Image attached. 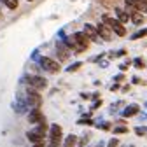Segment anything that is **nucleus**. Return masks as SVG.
Returning a JSON list of instances; mask_svg holds the SVG:
<instances>
[{"instance_id": "1", "label": "nucleus", "mask_w": 147, "mask_h": 147, "mask_svg": "<svg viewBox=\"0 0 147 147\" xmlns=\"http://www.w3.org/2000/svg\"><path fill=\"white\" fill-rule=\"evenodd\" d=\"M63 138V130L60 124H51L49 128V145L47 147H60Z\"/></svg>"}, {"instance_id": "2", "label": "nucleus", "mask_w": 147, "mask_h": 147, "mask_svg": "<svg viewBox=\"0 0 147 147\" xmlns=\"http://www.w3.org/2000/svg\"><path fill=\"white\" fill-rule=\"evenodd\" d=\"M103 23H107L110 28L114 30V33L116 35H119V37H124L126 35V28H124V25L119 21V20H114V18H110V16H103Z\"/></svg>"}, {"instance_id": "3", "label": "nucleus", "mask_w": 147, "mask_h": 147, "mask_svg": "<svg viewBox=\"0 0 147 147\" xmlns=\"http://www.w3.org/2000/svg\"><path fill=\"white\" fill-rule=\"evenodd\" d=\"M26 102H28V105H32L33 109H40V105H42V96H40V93L37 91L35 88H28V91H26Z\"/></svg>"}, {"instance_id": "4", "label": "nucleus", "mask_w": 147, "mask_h": 147, "mask_svg": "<svg viewBox=\"0 0 147 147\" xmlns=\"http://www.w3.org/2000/svg\"><path fill=\"white\" fill-rule=\"evenodd\" d=\"M39 63H40V67H42L44 70H47V72H51V74L60 72V63L54 61V60H51V58H47V56H42V58L39 60Z\"/></svg>"}, {"instance_id": "5", "label": "nucleus", "mask_w": 147, "mask_h": 147, "mask_svg": "<svg viewBox=\"0 0 147 147\" xmlns=\"http://www.w3.org/2000/svg\"><path fill=\"white\" fill-rule=\"evenodd\" d=\"M26 82L30 88H35V89H44L47 86V81L40 76H28L26 77Z\"/></svg>"}, {"instance_id": "6", "label": "nucleus", "mask_w": 147, "mask_h": 147, "mask_svg": "<svg viewBox=\"0 0 147 147\" xmlns=\"http://www.w3.org/2000/svg\"><path fill=\"white\" fill-rule=\"evenodd\" d=\"M96 30H98L100 39H103V40H110V39H112V28H110L107 23H98Z\"/></svg>"}, {"instance_id": "7", "label": "nucleus", "mask_w": 147, "mask_h": 147, "mask_svg": "<svg viewBox=\"0 0 147 147\" xmlns=\"http://www.w3.org/2000/svg\"><path fill=\"white\" fill-rule=\"evenodd\" d=\"M74 39H76V42H77V46H79L81 53H82L84 49H88V46H89V37H88L84 32H77V33H74Z\"/></svg>"}, {"instance_id": "8", "label": "nucleus", "mask_w": 147, "mask_h": 147, "mask_svg": "<svg viewBox=\"0 0 147 147\" xmlns=\"http://www.w3.org/2000/svg\"><path fill=\"white\" fill-rule=\"evenodd\" d=\"M42 121H46V119H44V114H42L40 109H33L28 114V123H32V124H39Z\"/></svg>"}, {"instance_id": "9", "label": "nucleus", "mask_w": 147, "mask_h": 147, "mask_svg": "<svg viewBox=\"0 0 147 147\" xmlns=\"http://www.w3.org/2000/svg\"><path fill=\"white\" fill-rule=\"evenodd\" d=\"M84 33L89 37L91 40H95V42H98L100 40V35H98V30L95 28V26H91V25H84Z\"/></svg>"}, {"instance_id": "10", "label": "nucleus", "mask_w": 147, "mask_h": 147, "mask_svg": "<svg viewBox=\"0 0 147 147\" xmlns=\"http://www.w3.org/2000/svg\"><path fill=\"white\" fill-rule=\"evenodd\" d=\"M138 112V105H128L124 110H123V116L124 117H131V116H135Z\"/></svg>"}, {"instance_id": "11", "label": "nucleus", "mask_w": 147, "mask_h": 147, "mask_svg": "<svg viewBox=\"0 0 147 147\" xmlns=\"http://www.w3.org/2000/svg\"><path fill=\"white\" fill-rule=\"evenodd\" d=\"M124 5H126V12L128 14H133V12H137L138 9H137V4H135V0H124Z\"/></svg>"}, {"instance_id": "12", "label": "nucleus", "mask_w": 147, "mask_h": 147, "mask_svg": "<svg viewBox=\"0 0 147 147\" xmlns=\"http://www.w3.org/2000/svg\"><path fill=\"white\" fill-rule=\"evenodd\" d=\"M114 11H116V14H117V20H119L121 23H126L128 20H130V14H128L126 11L119 9V7H117V9H114Z\"/></svg>"}, {"instance_id": "13", "label": "nucleus", "mask_w": 147, "mask_h": 147, "mask_svg": "<svg viewBox=\"0 0 147 147\" xmlns=\"http://www.w3.org/2000/svg\"><path fill=\"white\" fill-rule=\"evenodd\" d=\"M130 20L133 21V25H137V26H138V25H142V23H144V16H142V12H140V11H137V12H133V14L130 16Z\"/></svg>"}, {"instance_id": "14", "label": "nucleus", "mask_w": 147, "mask_h": 147, "mask_svg": "<svg viewBox=\"0 0 147 147\" xmlns=\"http://www.w3.org/2000/svg\"><path fill=\"white\" fill-rule=\"evenodd\" d=\"M76 142H77V137H76V135H68V137L65 138L63 147H74V145H76Z\"/></svg>"}, {"instance_id": "15", "label": "nucleus", "mask_w": 147, "mask_h": 147, "mask_svg": "<svg viewBox=\"0 0 147 147\" xmlns=\"http://www.w3.org/2000/svg\"><path fill=\"white\" fill-rule=\"evenodd\" d=\"M142 37H147V28H142L137 33H133L131 35V40H138V39H142Z\"/></svg>"}, {"instance_id": "16", "label": "nucleus", "mask_w": 147, "mask_h": 147, "mask_svg": "<svg viewBox=\"0 0 147 147\" xmlns=\"http://www.w3.org/2000/svg\"><path fill=\"white\" fill-rule=\"evenodd\" d=\"M135 4H137V9L138 11L147 12V0H135Z\"/></svg>"}, {"instance_id": "17", "label": "nucleus", "mask_w": 147, "mask_h": 147, "mask_svg": "<svg viewBox=\"0 0 147 147\" xmlns=\"http://www.w3.org/2000/svg\"><path fill=\"white\" fill-rule=\"evenodd\" d=\"M58 53H60V60H67L68 58V51L61 44H58Z\"/></svg>"}, {"instance_id": "18", "label": "nucleus", "mask_w": 147, "mask_h": 147, "mask_svg": "<svg viewBox=\"0 0 147 147\" xmlns=\"http://www.w3.org/2000/svg\"><path fill=\"white\" fill-rule=\"evenodd\" d=\"M0 2H4L9 9H18V4H20L18 0H0Z\"/></svg>"}, {"instance_id": "19", "label": "nucleus", "mask_w": 147, "mask_h": 147, "mask_svg": "<svg viewBox=\"0 0 147 147\" xmlns=\"http://www.w3.org/2000/svg\"><path fill=\"white\" fill-rule=\"evenodd\" d=\"M135 133H137L138 137H144V135H147V128H145V126H137V128H135Z\"/></svg>"}, {"instance_id": "20", "label": "nucleus", "mask_w": 147, "mask_h": 147, "mask_svg": "<svg viewBox=\"0 0 147 147\" xmlns=\"http://www.w3.org/2000/svg\"><path fill=\"white\" fill-rule=\"evenodd\" d=\"M114 133H119V135L128 133V128L126 126H117V128H114Z\"/></svg>"}, {"instance_id": "21", "label": "nucleus", "mask_w": 147, "mask_h": 147, "mask_svg": "<svg viewBox=\"0 0 147 147\" xmlns=\"http://www.w3.org/2000/svg\"><path fill=\"white\" fill-rule=\"evenodd\" d=\"M81 65H82V63H81V61H77V63L70 65V67H68L67 70H68V72H76V70H79V68H81Z\"/></svg>"}, {"instance_id": "22", "label": "nucleus", "mask_w": 147, "mask_h": 147, "mask_svg": "<svg viewBox=\"0 0 147 147\" xmlns=\"http://www.w3.org/2000/svg\"><path fill=\"white\" fill-rule=\"evenodd\" d=\"M133 65H135L137 68H144V67H145V65H144V60H142V58H135Z\"/></svg>"}, {"instance_id": "23", "label": "nucleus", "mask_w": 147, "mask_h": 147, "mask_svg": "<svg viewBox=\"0 0 147 147\" xmlns=\"http://www.w3.org/2000/svg\"><path fill=\"white\" fill-rule=\"evenodd\" d=\"M117 145H119V140L117 138H110L109 144H107V147H117Z\"/></svg>"}, {"instance_id": "24", "label": "nucleus", "mask_w": 147, "mask_h": 147, "mask_svg": "<svg viewBox=\"0 0 147 147\" xmlns=\"http://www.w3.org/2000/svg\"><path fill=\"white\" fill-rule=\"evenodd\" d=\"M79 124H93V121H91V119H86V117H84V119H81V121H79Z\"/></svg>"}, {"instance_id": "25", "label": "nucleus", "mask_w": 147, "mask_h": 147, "mask_svg": "<svg viewBox=\"0 0 147 147\" xmlns=\"http://www.w3.org/2000/svg\"><path fill=\"white\" fill-rule=\"evenodd\" d=\"M88 140H89V137L86 135V137H84V138L81 140V144H79V147H82V145H86V144H88Z\"/></svg>"}, {"instance_id": "26", "label": "nucleus", "mask_w": 147, "mask_h": 147, "mask_svg": "<svg viewBox=\"0 0 147 147\" xmlns=\"http://www.w3.org/2000/svg\"><path fill=\"white\" fill-rule=\"evenodd\" d=\"M128 67H130V61H128V63H123V65H121L119 68H121V70L124 72V70H128Z\"/></svg>"}, {"instance_id": "27", "label": "nucleus", "mask_w": 147, "mask_h": 147, "mask_svg": "<svg viewBox=\"0 0 147 147\" xmlns=\"http://www.w3.org/2000/svg\"><path fill=\"white\" fill-rule=\"evenodd\" d=\"M124 54H126V51H124V49H121V51H117V53H116V56H124Z\"/></svg>"}, {"instance_id": "28", "label": "nucleus", "mask_w": 147, "mask_h": 147, "mask_svg": "<svg viewBox=\"0 0 147 147\" xmlns=\"http://www.w3.org/2000/svg\"><path fill=\"white\" fill-rule=\"evenodd\" d=\"M123 79H124V76H123V74H119V76H116V81H117V82H121Z\"/></svg>"}, {"instance_id": "29", "label": "nucleus", "mask_w": 147, "mask_h": 147, "mask_svg": "<svg viewBox=\"0 0 147 147\" xmlns=\"http://www.w3.org/2000/svg\"><path fill=\"white\" fill-rule=\"evenodd\" d=\"M100 105H102V100H100V102H95V105H93V109H98Z\"/></svg>"}, {"instance_id": "30", "label": "nucleus", "mask_w": 147, "mask_h": 147, "mask_svg": "<svg viewBox=\"0 0 147 147\" xmlns=\"http://www.w3.org/2000/svg\"><path fill=\"white\" fill-rule=\"evenodd\" d=\"M33 147H44V142H40V144H33Z\"/></svg>"}, {"instance_id": "31", "label": "nucleus", "mask_w": 147, "mask_h": 147, "mask_svg": "<svg viewBox=\"0 0 147 147\" xmlns=\"http://www.w3.org/2000/svg\"><path fill=\"white\" fill-rule=\"evenodd\" d=\"M96 147H105V145H103V142H100V144H98Z\"/></svg>"}, {"instance_id": "32", "label": "nucleus", "mask_w": 147, "mask_h": 147, "mask_svg": "<svg viewBox=\"0 0 147 147\" xmlns=\"http://www.w3.org/2000/svg\"><path fill=\"white\" fill-rule=\"evenodd\" d=\"M28 2H33V0H28Z\"/></svg>"}, {"instance_id": "33", "label": "nucleus", "mask_w": 147, "mask_h": 147, "mask_svg": "<svg viewBox=\"0 0 147 147\" xmlns=\"http://www.w3.org/2000/svg\"><path fill=\"white\" fill-rule=\"evenodd\" d=\"M131 147H133V145H131Z\"/></svg>"}]
</instances>
